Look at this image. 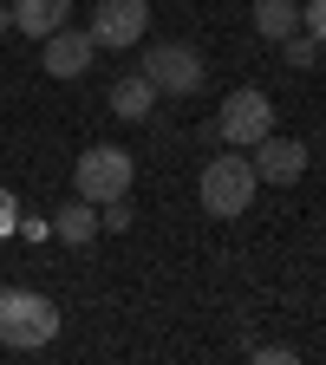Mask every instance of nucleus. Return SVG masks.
<instances>
[{
	"instance_id": "11",
	"label": "nucleus",
	"mask_w": 326,
	"mask_h": 365,
	"mask_svg": "<svg viewBox=\"0 0 326 365\" xmlns=\"http://www.w3.org/2000/svg\"><path fill=\"white\" fill-rule=\"evenodd\" d=\"M294 26H300V0H255V33L268 46H281Z\"/></svg>"
},
{
	"instance_id": "7",
	"label": "nucleus",
	"mask_w": 326,
	"mask_h": 365,
	"mask_svg": "<svg viewBox=\"0 0 326 365\" xmlns=\"http://www.w3.org/2000/svg\"><path fill=\"white\" fill-rule=\"evenodd\" d=\"M248 163H255V176L261 182H274V190H287V182H300L307 176V144L300 137H261V144H248Z\"/></svg>"
},
{
	"instance_id": "19",
	"label": "nucleus",
	"mask_w": 326,
	"mask_h": 365,
	"mask_svg": "<svg viewBox=\"0 0 326 365\" xmlns=\"http://www.w3.org/2000/svg\"><path fill=\"white\" fill-rule=\"evenodd\" d=\"M0 33H14V7H0Z\"/></svg>"
},
{
	"instance_id": "5",
	"label": "nucleus",
	"mask_w": 326,
	"mask_h": 365,
	"mask_svg": "<svg viewBox=\"0 0 326 365\" xmlns=\"http://www.w3.org/2000/svg\"><path fill=\"white\" fill-rule=\"evenodd\" d=\"M144 78L157 85V98H190V91L203 85V53L183 39H157L144 53Z\"/></svg>"
},
{
	"instance_id": "2",
	"label": "nucleus",
	"mask_w": 326,
	"mask_h": 365,
	"mask_svg": "<svg viewBox=\"0 0 326 365\" xmlns=\"http://www.w3.org/2000/svg\"><path fill=\"white\" fill-rule=\"evenodd\" d=\"M261 190V176L248 163V150H228V157H209L203 176H196V196H203V215H248Z\"/></svg>"
},
{
	"instance_id": "18",
	"label": "nucleus",
	"mask_w": 326,
	"mask_h": 365,
	"mask_svg": "<svg viewBox=\"0 0 326 365\" xmlns=\"http://www.w3.org/2000/svg\"><path fill=\"white\" fill-rule=\"evenodd\" d=\"M14 228H20L26 242H46V235H53V222H46V215H39V222H14Z\"/></svg>"
},
{
	"instance_id": "9",
	"label": "nucleus",
	"mask_w": 326,
	"mask_h": 365,
	"mask_svg": "<svg viewBox=\"0 0 326 365\" xmlns=\"http://www.w3.org/2000/svg\"><path fill=\"white\" fill-rule=\"evenodd\" d=\"M157 111V85L144 78V72H124L118 85H111V118H124V124H144Z\"/></svg>"
},
{
	"instance_id": "3",
	"label": "nucleus",
	"mask_w": 326,
	"mask_h": 365,
	"mask_svg": "<svg viewBox=\"0 0 326 365\" xmlns=\"http://www.w3.org/2000/svg\"><path fill=\"white\" fill-rule=\"evenodd\" d=\"M131 176H137V163H131V150H118V144H91V150L72 163V182H78V196H85L91 209L131 196Z\"/></svg>"
},
{
	"instance_id": "10",
	"label": "nucleus",
	"mask_w": 326,
	"mask_h": 365,
	"mask_svg": "<svg viewBox=\"0 0 326 365\" xmlns=\"http://www.w3.org/2000/svg\"><path fill=\"white\" fill-rule=\"evenodd\" d=\"M7 7H14V33L46 39V33H59V26H66L72 0H7Z\"/></svg>"
},
{
	"instance_id": "14",
	"label": "nucleus",
	"mask_w": 326,
	"mask_h": 365,
	"mask_svg": "<svg viewBox=\"0 0 326 365\" xmlns=\"http://www.w3.org/2000/svg\"><path fill=\"white\" fill-rule=\"evenodd\" d=\"M300 33H313L326 46V0H307V7H300Z\"/></svg>"
},
{
	"instance_id": "17",
	"label": "nucleus",
	"mask_w": 326,
	"mask_h": 365,
	"mask_svg": "<svg viewBox=\"0 0 326 365\" xmlns=\"http://www.w3.org/2000/svg\"><path fill=\"white\" fill-rule=\"evenodd\" d=\"M14 215H20V196H14V190H0V235L14 228Z\"/></svg>"
},
{
	"instance_id": "15",
	"label": "nucleus",
	"mask_w": 326,
	"mask_h": 365,
	"mask_svg": "<svg viewBox=\"0 0 326 365\" xmlns=\"http://www.w3.org/2000/svg\"><path fill=\"white\" fill-rule=\"evenodd\" d=\"M98 228H111V235H118V228H131V209H124V196H118V202H105V215H98Z\"/></svg>"
},
{
	"instance_id": "4",
	"label": "nucleus",
	"mask_w": 326,
	"mask_h": 365,
	"mask_svg": "<svg viewBox=\"0 0 326 365\" xmlns=\"http://www.w3.org/2000/svg\"><path fill=\"white\" fill-rule=\"evenodd\" d=\"M215 124H222V144L248 150V144H261V137L274 130V98H268L261 85H235V91H228V98H222Z\"/></svg>"
},
{
	"instance_id": "13",
	"label": "nucleus",
	"mask_w": 326,
	"mask_h": 365,
	"mask_svg": "<svg viewBox=\"0 0 326 365\" xmlns=\"http://www.w3.org/2000/svg\"><path fill=\"white\" fill-rule=\"evenodd\" d=\"M313 59H320V39H313V33H300V26H294V33H287V39H281V66H294V72H307V66H313Z\"/></svg>"
},
{
	"instance_id": "1",
	"label": "nucleus",
	"mask_w": 326,
	"mask_h": 365,
	"mask_svg": "<svg viewBox=\"0 0 326 365\" xmlns=\"http://www.w3.org/2000/svg\"><path fill=\"white\" fill-rule=\"evenodd\" d=\"M59 333V307L33 287H0V346L7 352H39Z\"/></svg>"
},
{
	"instance_id": "16",
	"label": "nucleus",
	"mask_w": 326,
	"mask_h": 365,
	"mask_svg": "<svg viewBox=\"0 0 326 365\" xmlns=\"http://www.w3.org/2000/svg\"><path fill=\"white\" fill-rule=\"evenodd\" d=\"M248 359H261V365H287V359H294V346H255Z\"/></svg>"
},
{
	"instance_id": "12",
	"label": "nucleus",
	"mask_w": 326,
	"mask_h": 365,
	"mask_svg": "<svg viewBox=\"0 0 326 365\" xmlns=\"http://www.w3.org/2000/svg\"><path fill=\"white\" fill-rule=\"evenodd\" d=\"M53 235H59V242H72V248H85L91 235H98V215H91V202H85V196H78V202H66V209L53 215Z\"/></svg>"
},
{
	"instance_id": "8",
	"label": "nucleus",
	"mask_w": 326,
	"mask_h": 365,
	"mask_svg": "<svg viewBox=\"0 0 326 365\" xmlns=\"http://www.w3.org/2000/svg\"><path fill=\"white\" fill-rule=\"evenodd\" d=\"M91 33L85 26H59V33H46V46H39V66L53 72V78H78L85 66H91Z\"/></svg>"
},
{
	"instance_id": "6",
	"label": "nucleus",
	"mask_w": 326,
	"mask_h": 365,
	"mask_svg": "<svg viewBox=\"0 0 326 365\" xmlns=\"http://www.w3.org/2000/svg\"><path fill=\"white\" fill-rule=\"evenodd\" d=\"M151 26V0H98L91 7V46H137Z\"/></svg>"
}]
</instances>
